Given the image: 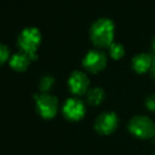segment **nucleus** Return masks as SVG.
<instances>
[{"mask_svg": "<svg viewBox=\"0 0 155 155\" xmlns=\"http://www.w3.org/2000/svg\"><path fill=\"white\" fill-rule=\"evenodd\" d=\"M115 34V23L108 17L96 19L90 28L91 40L99 48L109 47L113 42Z\"/></svg>", "mask_w": 155, "mask_h": 155, "instance_id": "nucleus-1", "label": "nucleus"}, {"mask_svg": "<svg viewBox=\"0 0 155 155\" xmlns=\"http://www.w3.org/2000/svg\"><path fill=\"white\" fill-rule=\"evenodd\" d=\"M41 42V33L37 28L28 27L18 36V47L21 52L27 54L31 60L37 58L36 51Z\"/></svg>", "mask_w": 155, "mask_h": 155, "instance_id": "nucleus-2", "label": "nucleus"}, {"mask_svg": "<svg viewBox=\"0 0 155 155\" xmlns=\"http://www.w3.org/2000/svg\"><path fill=\"white\" fill-rule=\"evenodd\" d=\"M128 129L135 137L140 139L152 138L155 135V124L151 118L143 115L133 117L129 123Z\"/></svg>", "mask_w": 155, "mask_h": 155, "instance_id": "nucleus-3", "label": "nucleus"}, {"mask_svg": "<svg viewBox=\"0 0 155 155\" xmlns=\"http://www.w3.org/2000/svg\"><path fill=\"white\" fill-rule=\"evenodd\" d=\"M36 106L39 114L45 118H53L58 110V100L55 96L43 93L36 95Z\"/></svg>", "mask_w": 155, "mask_h": 155, "instance_id": "nucleus-4", "label": "nucleus"}, {"mask_svg": "<svg viewBox=\"0 0 155 155\" xmlns=\"http://www.w3.org/2000/svg\"><path fill=\"white\" fill-rule=\"evenodd\" d=\"M107 55L104 51L98 49H92L87 52L82 59V65L92 73H98L104 69L107 64Z\"/></svg>", "mask_w": 155, "mask_h": 155, "instance_id": "nucleus-5", "label": "nucleus"}, {"mask_svg": "<svg viewBox=\"0 0 155 155\" xmlns=\"http://www.w3.org/2000/svg\"><path fill=\"white\" fill-rule=\"evenodd\" d=\"M94 127L99 134H112L118 127V117L114 112H104L96 118Z\"/></svg>", "mask_w": 155, "mask_h": 155, "instance_id": "nucleus-6", "label": "nucleus"}, {"mask_svg": "<svg viewBox=\"0 0 155 155\" xmlns=\"http://www.w3.org/2000/svg\"><path fill=\"white\" fill-rule=\"evenodd\" d=\"M62 112L69 120H80L86 114V106L78 98H70L63 104Z\"/></svg>", "mask_w": 155, "mask_h": 155, "instance_id": "nucleus-7", "label": "nucleus"}, {"mask_svg": "<svg viewBox=\"0 0 155 155\" xmlns=\"http://www.w3.org/2000/svg\"><path fill=\"white\" fill-rule=\"evenodd\" d=\"M68 84L71 92L75 95H82L87 93L90 86V80L86 73L81 71H74L70 75Z\"/></svg>", "mask_w": 155, "mask_h": 155, "instance_id": "nucleus-8", "label": "nucleus"}, {"mask_svg": "<svg viewBox=\"0 0 155 155\" xmlns=\"http://www.w3.org/2000/svg\"><path fill=\"white\" fill-rule=\"evenodd\" d=\"M153 56L147 53H139L136 54L132 58V68L137 73H145L149 71L152 64Z\"/></svg>", "mask_w": 155, "mask_h": 155, "instance_id": "nucleus-9", "label": "nucleus"}, {"mask_svg": "<svg viewBox=\"0 0 155 155\" xmlns=\"http://www.w3.org/2000/svg\"><path fill=\"white\" fill-rule=\"evenodd\" d=\"M30 61H31V59H30V57L27 54L22 53V52H19V53H16L11 56L10 65L15 71L21 72V71H25L28 69Z\"/></svg>", "mask_w": 155, "mask_h": 155, "instance_id": "nucleus-10", "label": "nucleus"}, {"mask_svg": "<svg viewBox=\"0 0 155 155\" xmlns=\"http://www.w3.org/2000/svg\"><path fill=\"white\" fill-rule=\"evenodd\" d=\"M104 91L99 87H94L92 89H89L87 92V101L91 106H98L104 99Z\"/></svg>", "mask_w": 155, "mask_h": 155, "instance_id": "nucleus-11", "label": "nucleus"}, {"mask_svg": "<svg viewBox=\"0 0 155 155\" xmlns=\"http://www.w3.org/2000/svg\"><path fill=\"white\" fill-rule=\"evenodd\" d=\"M108 48H109V54H110V56L113 59H120V58L124 57V53H126L124 47L119 42H114L113 41Z\"/></svg>", "mask_w": 155, "mask_h": 155, "instance_id": "nucleus-12", "label": "nucleus"}, {"mask_svg": "<svg viewBox=\"0 0 155 155\" xmlns=\"http://www.w3.org/2000/svg\"><path fill=\"white\" fill-rule=\"evenodd\" d=\"M53 84H54L53 76L45 75V76H43V77L41 78L40 84H39V88H40V90L42 91L43 93H45V92H48V91H49L52 87H53Z\"/></svg>", "mask_w": 155, "mask_h": 155, "instance_id": "nucleus-13", "label": "nucleus"}, {"mask_svg": "<svg viewBox=\"0 0 155 155\" xmlns=\"http://www.w3.org/2000/svg\"><path fill=\"white\" fill-rule=\"evenodd\" d=\"M10 57V50L5 45L0 42V65L4 63Z\"/></svg>", "mask_w": 155, "mask_h": 155, "instance_id": "nucleus-14", "label": "nucleus"}, {"mask_svg": "<svg viewBox=\"0 0 155 155\" xmlns=\"http://www.w3.org/2000/svg\"><path fill=\"white\" fill-rule=\"evenodd\" d=\"M146 107L149 111L155 113V94H152L146 99Z\"/></svg>", "mask_w": 155, "mask_h": 155, "instance_id": "nucleus-15", "label": "nucleus"}, {"mask_svg": "<svg viewBox=\"0 0 155 155\" xmlns=\"http://www.w3.org/2000/svg\"><path fill=\"white\" fill-rule=\"evenodd\" d=\"M150 72H151L152 76L155 78V55L153 56V60H152V64L151 68H150Z\"/></svg>", "mask_w": 155, "mask_h": 155, "instance_id": "nucleus-16", "label": "nucleus"}, {"mask_svg": "<svg viewBox=\"0 0 155 155\" xmlns=\"http://www.w3.org/2000/svg\"><path fill=\"white\" fill-rule=\"evenodd\" d=\"M152 48H153V51H154V54H155V35L153 37V40H152Z\"/></svg>", "mask_w": 155, "mask_h": 155, "instance_id": "nucleus-17", "label": "nucleus"}, {"mask_svg": "<svg viewBox=\"0 0 155 155\" xmlns=\"http://www.w3.org/2000/svg\"><path fill=\"white\" fill-rule=\"evenodd\" d=\"M151 139H152V141H153V143H154V145H155V135H154L153 137H152Z\"/></svg>", "mask_w": 155, "mask_h": 155, "instance_id": "nucleus-18", "label": "nucleus"}, {"mask_svg": "<svg viewBox=\"0 0 155 155\" xmlns=\"http://www.w3.org/2000/svg\"><path fill=\"white\" fill-rule=\"evenodd\" d=\"M153 155H155V154H153Z\"/></svg>", "mask_w": 155, "mask_h": 155, "instance_id": "nucleus-19", "label": "nucleus"}]
</instances>
